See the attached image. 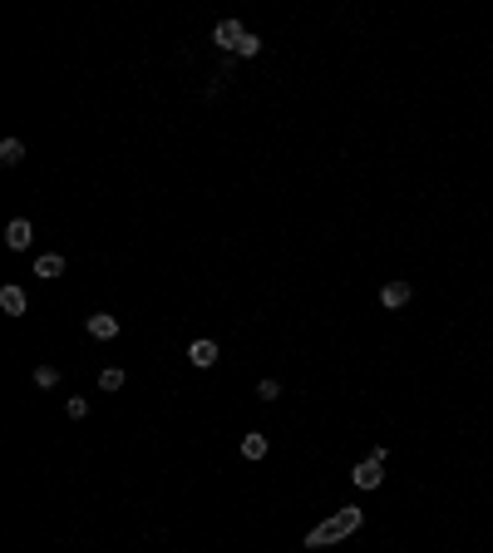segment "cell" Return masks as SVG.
<instances>
[{
    "instance_id": "obj_1",
    "label": "cell",
    "mask_w": 493,
    "mask_h": 553,
    "mask_svg": "<svg viewBox=\"0 0 493 553\" xmlns=\"http://www.w3.org/2000/svg\"><path fill=\"white\" fill-rule=\"evenodd\" d=\"M360 524H365V509H355V504H350V509L331 514L326 524H316V529L306 534V549H326V544H340V539H345V534H355Z\"/></svg>"
},
{
    "instance_id": "obj_2",
    "label": "cell",
    "mask_w": 493,
    "mask_h": 553,
    "mask_svg": "<svg viewBox=\"0 0 493 553\" xmlns=\"http://www.w3.org/2000/svg\"><path fill=\"white\" fill-rule=\"evenodd\" d=\"M350 479H355V489H380V479H385V459H360L355 469H350Z\"/></svg>"
},
{
    "instance_id": "obj_3",
    "label": "cell",
    "mask_w": 493,
    "mask_h": 553,
    "mask_svg": "<svg viewBox=\"0 0 493 553\" xmlns=\"http://www.w3.org/2000/svg\"><path fill=\"white\" fill-rule=\"evenodd\" d=\"M30 242H35V227H30V218H15L10 227H5V247H10V252H25Z\"/></svg>"
},
{
    "instance_id": "obj_4",
    "label": "cell",
    "mask_w": 493,
    "mask_h": 553,
    "mask_svg": "<svg viewBox=\"0 0 493 553\" xmlns=\"http://www.w3.org/2000/svg\"><path fill=\"white\" fill-rule=\"evenodd\" d=\"M409 297H414V287H409V282H385V287H380V307H390V312H399Z\"/></svg>"
},
{
    "instance_id": "obj_5",
    "label": "cell",
    "mask_w": 493,
    "mask_h": 553,
    "mask_svg": "<svg viewBox=\"0 0 493 553\" xmlns=\"http://www.w3.org/2000/svg\"><path fill=\"white\" fill-rule=\"evenodd\" d=\"M212 40H217L222 50H237V45L247 40V30H242L237 20H217V30H212Z\"/></svg>"
},
{
    "instance_id": "obj_6",
    "label": "cell",
    "mask_w": 493,
    "mask_h": 553,
    "mask_svg": "<svg viewBox=\"0 0 493 553\" xmlns=\"http://www.w3.org/2000/svg\"><path fill=\"white\" fill-rule=\"evenodd\" d=\"M89 336H94V341H113V336H118V317L94 312V317H89Z\"/></svg>"
},
{
    "instance_id": "obj_7",
    "label": "cell",
    "mask_w": 493,
    "mask_h": 553,
    "mask_svg": "<svg viewBox=\"0 0 493 553\" xmlns=\"http://www.w3.org/2000/svg\"><path fill=\"white\" fill-rule=\"evenodd\" d=\"M188 361H193L197 371L217 366V346H212V341H193V346H188Z\"/></svg>"
},
{
    "instance_id": "obj_8",
    "label": "cell",
    "mask_w": 493,
    "mask_h": 553,
    "mask_svg": "<svg viewBox=\"0 0 493 553\" xmlns=\"http://www.w3.org/2000/svg\"><path fill=\"white\" fill-rule=\"evenodd\" d=\"M60 272H65V257H60V252H45V257L35 262V277H40V282H55Z\"/></svg>"
},
{
    "instance_id": "obj_9",
    "label": "cell",
    "mask_w": 493,
    "mask_h": 553,
    "mask_svg": "<svg viewBox=\"0 0 493 553\" xmlns=\"http://www.w3.org/2000/svg\"><path fill=\"white\" fill-rule=\"evenodd\" d=\"M0 307H5V317H25V307H30V302H25V292H20V287H0Z\"/></svg>"
},
{
    "instance_id": "obj_10",
    "label": "cell",
    "mask_w": 493,
    "mask_h": 553,
    "mask_svg": "<svg viewBox=\"0 0 493 553\" xmlns=\"http://www.w3.org/2000/svg\"><path fill=\"white\" fill-rule=\"evenodd\" d=\"M242 454H247V459H267V435H262V430H247V435H242Z\"/></svg>"
},
{
    "instance_id": "obj_11",
    "label": "cell",
    "mask_w": 493,
    "mask_h": 553,
    "mask_svg": "<svg viewBox=\"0 0 493 553\" xmlns=\"http://www.w3.org/2000/svg\"><path fill=\"white\" fill-rule=\"evenodd\" d=\"M20 158H25V143H20V138H5V143H0V163H5V168H15Z\"/></svg>"
},
{
    "instance_id": "obj_12",
    "label": "cell",
    "mask_w": 493,
    "mask_h": 553,
    "mask_svg": "<svg viewBox=\"0 0 493 553\" xmlns=\"http://www.w3.org/2000/svg\"><path fill=\"white\" fill-rule=\"evenodd\" d=\"M99 390H104V395H109V390H123V371H118V366H104V371H99Z\"/></svg>"
},
{
    "instance_id": "obj_13",
    "label": "cell",
    "mask_w": 493,
    "mask_h": 553,
    "mask_svg": "<svg viewBox=\"0 0 493 553\" xmlns=\"http://www.w3.org/2000/svg\"><path fill=\"white\" fill-rule=\"evenodd\" d=\"M237 55H242V60H257V55H262V35H252V30H247V40L237 45Z\"/></svg>"
},
{
    "instance_id": "obj_14",
    "label": "cell",
    "mask_w": 493,
    "mask_h": 553,
    "mask_svg": "<svg viewBox=\"0 0 493 553\" xmlns=\"http://www.w3.org/2000/svg\"><path fill=\"white\" fill-rule=\"evenodd\" d=\"M65 410H70V420H84V415H89V400H84V395H70Z\"/></svg>"
},
{
    "instance_id": "obj_15",
    "label": "cell",
    "mask_w": 493,
    "mask_h": 553,
    "mask_svg": "<svg viewBox=\"0 0 493 553\" xmlns=\"http://www.w3.org/2000/svg\"><path fill=\"white\" fill-rule=\"evenodd\" d=\"M35 385H45V390L60 385V371H55V366H40V371H35Z\"/></svg>"
},
{
    "instance_id": "obj_16",
    "label": "cell",
    "mask_w": 493,
    "mask_h": 553,
    "mask_svg": "<svg viewBox=\"0 0 493 553\" xmlns=\"http://www.w3.org/2000/svg\"><path fill=\"white\" fill-rule=\"evenodd\" d=\"M257 395H262V400H277V395H282V380H262Z\"/></svg>"
}]
</instances>
